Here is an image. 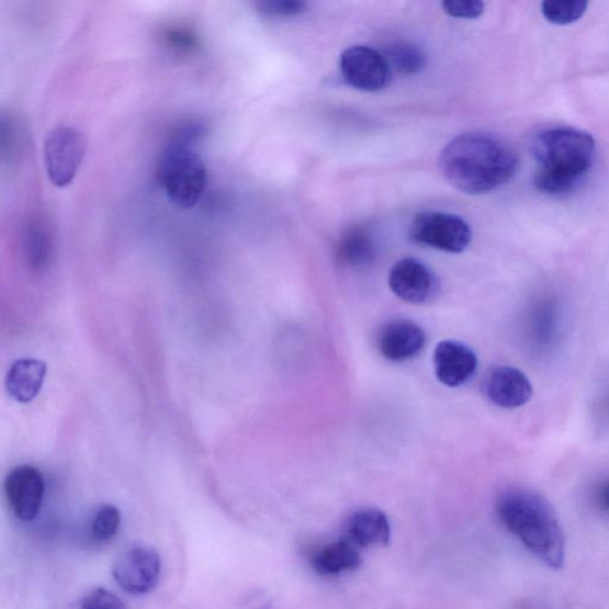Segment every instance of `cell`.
<instances>
[{
    "mask_svg": "<svg viewBox=\"0 0 609 609\" xmlns=\"http://www.w3.org/2000/svg\"><path fill=\"white\" fill-rule=\"evenodd\" d=\"M2 129H0V149L4 160L19 159L24 145V131L16 117L2 116Z\"/></svg>",
    "mask_w": 609,
    "mask_h": 609,
    "instance_id": "cell-22",
    "label": "cell"
},
{
    "mask_svg": "<svg viewBox=\"0 0 609 609\" xmlns=\"http://www.w3.org/2000/svg\"><path fill=\"white\" fill-rule=\"evenodd\" d=\"M47 364L35 359L13 362L5 379L8 394L21 404L32 403L44 387Z\"/></svg>",
    "mask_w": 609,
    "mask_h": 609,
    "instance_id": "cell-14",
    "label": "cell"
},
{
    "mask_svg": "<svg viewBox=\"0 0 609 609\" xmlns=\"http://www.w3.org/2000/svg\"><path fill=\"white\" fill-rule=\"evenodd\" d=\"M258 12L267 19H287L302 15L307 10L303 0H262L255 3Z\"/></svg>",
    "mask_w": 609,
    "mask_h": 609,
    "instance_id": "cell-23",
    "label": "cell"
},
{
    "mask_svg": "<svg viewBox=\"0 0 609 609\" xmlns=\"http://www.w3.org/2000/svg\"><path fill=\"white\" fill-rule=\"evenodd\" d=\"M311 564L318 575L334 576L359 569L362 557L356 544L342 540L318 550Z\"/></svg>",
    "mask_w": 609,
    "mask_h": 609,
    "instance_id": "cell-16",
    "label": "cell"
},
{
    "mask_svg": "<svg viewBox=\"0 0 609 609\" xmlns=\"http://www.w3.org/2000/svg\"><path fill=\"white\" fill-rule=\"evenodd\" d=\"M415 244L437 250L460 253L472 243V229L463 218L447 212H420L409 228Z\"/></svg>",
    "mask_w": 609,
    "mask_h": 609,
    "instance_id": "cell-6",
    "label": "cell"
},
{
    "mask_svg": "<svg viewBox=\"0 0 609 609\" xmlns=\"http://www.w3.org/2000/svg\"><path fill=\"white\" fill-rule=\"evenodd\" d=\"M262 609H267V607L262 608Z\"/></svg>",
    "mask_w": 609,
    "mask_h": 609,
    "instance_id": "cell-28",
    "label": "cell"
},
{
    "mask_svg": "<svg viewBox=\"0 0 609 609\" xmlns=\"http://www.w3.org/2000/svg\"><path fill=\"white\" fill-rule=\"evenodd\" d=\"M597 498L604 511L609 514V480L600 486Z\"/></svg>",
    "mask_w": 609,
    "mask_h": 609,
    "instance_id": "cell-27",
    "label": "cell"
},
{
    "mask_svg": "<svg viewBox=\"0 0 609 609\" xmlns=\"http://www.w3.org/2000/svg\"><path fill=\"white\" fill-rule=\"evenodd\" d=\"M122 515L113 505L99 507L91 521V533L98 542H109L120 530Z\"/></svg>",
    "mask_w": 609,
    "mask_h": 609,
    "instance_id": "cell-21",
    "label": "cell"
},
{
    "mask_svg": "<svg viewBox=\"0 0 609 609\" xmlns=\"http://www.w3.org/2000/svg\"><path fill=\"white\" fill-rule=\"evenodd\" d=\"M595 139L572 127L548 129L533 140L532 153L538 163L534 187L546 194L572 191L588 173L595 159Z\"/></svg>",
    "mask_w": 609,
    "mask_h": 609,
    "instance_id": "cell-3",
    "label": "cell"
},
{
    "mask_svg": "<svg viewBox=\"0 0 609 609\" xmlns=\"http://www.w3.org/2000/svg\"><path fill=\"white\" fill-rule=\"evenodd\" d=\"M497 514L504 527L538 560L552 569H561L565 560V538L554 507L530 489L509 488L497 500Z\"/></svg>",
    "mask_w": 609,
    "mask_h": 609,
    "instance_id": "cell-2",
    "label": "cell"
},
{
    "mask_svg": "<svg viewBox=\"0 0 609 609\" xmlns=\"http://www.w3.org/2000/svg\"><path fill=\"white\" fill-rule=\"evenodd\" d=\"M427 343V335L418 324L394 320L381 329L377 347L381 356L392 362H405L419 356Z\"/></svg>",
    "mask_w": 609,
    "mask_h": 609,
    "instance_id": "cell-13",
    "label": "cell"
},
{
    "mask_svg": "<svg viewBox=\"0 0 609 609\" xmlns=\"http://www.w3.org/2000/svg\"><path fill=\"white\" fill-rule=\"evenodd\" d=\"M204 134L202 124L188 122L178 127L161 154L157 179L168 200L179 208H192L205 191L206 167L193 147Z\"/></svg>",
    "mask_w": 609,
    "mask_h": 609,
    "instance_id": "cell-4",
    "label": "cell"
},
{
    "mask_svg": "<svg viewBox=\"0 0 609 609\" xmlns=\"http://www.w3.org/2000/svg\"><path fill=\"white\" fill-rule=\"evenodd\" d=\"M348 540L359 548L385 546L391 541L387 516L376 508L353 515L348 522Z\"/></svg>",
    "mask_w": 609,
    "mask_h": 609,
    "instance_id": "cell-15",
    "label": "cell"
},
{
    "mask_svg": "<svg viewBox=\"0 0 609 609\" xmlns=\"http://www.w3.org/2000/svg\"><path fill=\"white\" fill-rule=\"evenodd\" d=\"M388 282L396 296L415 305L432 302L441 290L431 269L416 259L396 262L391 269Z\"/></svg>",
    "mask_w": 609,
    "mask_h": 609,
    "instance_id": "cell-10",
    "label": "cell"
},
{
    "mask_svg": "<svg viewBox=\"0 0 609 609\" xmlns=\"http://www.w3.org/2000/svg\"><path fill=\"white\" fill-rule=\"evenodd\" d=\"M588 8L584 0H546L543 16L552 24L566 25L583 19Z\"/></svg>",
    "mask_w": 609,
    "mask_h": 609,
    "instance_id": "cell-20",
    "label": "cell"
},
{
    "mask_svg": "<svg viewBox=\"0 0 609 609\" xmlns=\"http://www.w3.org/2000/svg\"><path fill=\"white\" fill-rule=\"evenodd\" d=\"M339 69L349 87L363 92L386 89L393 76L384 54L365 46L346 49L339 59Z\"/></svg>",
    "mask_w": 609,
    "mask_h": 609,
    "instance_id": "cell-8",
    "label": "cell"
},
{
    "mask_svg": "<svg viewBox=\"0 0 609 609\" xmlns=\"http://www.w3.org/2000/svg\"><path fill=\"white\" fill-rule=\"evenodd\" d=\"M450 18L473 20L483 15L485 4L478 0H447L442 4Z\"/></svg>",
    "mask_w": 609,
    "mask_h": 609,
    "instance_id": "cell-25",
    "label": "cell"
},
{
    "mask_svg": "<svg viewBox=\"0 0 609 609\" xmlns=\"http://www.w3.org/2000/svg\"><path fill=\"white\" fill-rule=\"evenodd\" d=\"M80 609H126V606L115 593L98 587L84 595Z\"/></svg>",
    "mask_w": 609,
    "mask_h": 609,
    "instance_id": "cell-24",
    "label": "cell"
},
{
    "mask_svg": "<svg viewBox=\"0 0 609 609\" xmlns=\"http://www.w3.org/2000/svg\"><path fill=\"white\" fill-rule=\"evenodd\" d=\"M483 393L494 405L503 408H517L531 401L533 387L528 376L517 368L497 365L485 375Z\"/></svg>",
    "mask_w": 609,
    "mask_h": 609,
    "instance_id": "cell-11",
    "label": "cell"
},
{
    "mask_svg": "<svg viewBox=\"0 0 609 609\" xmlns=\"http://www.w3.org/2000/svg\"><path fill=\"white\" fill-rule=\"evenodd\" d=\"M376 257L375 239L363 226H352L339 238L337 259L348 267L371 263Z\"/></svg>",
    "mask_w": 609,
    "mask_h": 609,
    "instance_id": "cell-17",
    "label": "cell"
},
{
    "mask_svg": "<svg viewBox=\"0 0 609 609\" xmlns=\"http://www.w3.org/2000/svg\"><path fill=\"white\" fill-rule=\"evenodd\" d=\"M168 47L179 52H190L196 46V37L194 34L183 27H172L165 34Z\"/></svg>",
    "mask_w": 609,
    "mask_h": 609,
    "instance_id": "cell-26",
    "label": "cell"
},
{
    "mask_svg": "<svg viewBox=\"0 0 609 609\" xmlns=\"http://www.w3.org/2000/svg\"><path fill=\"white\" fill-rule=\"evenodd\" d=\"M87 150L88 139L77 127H54L44 146L46 172L54 187L64 189L72 183Z\"/></svg>",
    "mask_w": 609,
    "mask_h": 609,
    "instance_id": "cell-5",
    "label": "cell"
},
{
    "mask_svg": "<svg viewBox=\"0 0 609 609\" xmlns=\"http://www.w3.org/2000/svg\"><path fill=\"white\" fill-rule=\"evenodd\" d=\"M24 249L27 262L35 269L47 267L52 255V238L44 221L35 217L27 221L24 232Z\"/></svg>",
    "mask_w": 609,
    "mask_h": 609,
    "instance_id": "cell-18",
    "label": "cell"
},
{
    "mask_svg": "<svg viewBox=\"0 0 609 609\" xmlns=\"http://www.w3.org/2000/svg\"><path fill=\"white\" fill-rule=\"evenodd\" d=\"M382 54H384L392 70L395 69L396 72L406 76L418 75L427 65V56L424 52L415 44L406 41L394 42Z\"/></svg>",
    "mask_w": 609,
    "mask_h": 609,
    "instance_id": "cell-19",
    "label": "cell"
},
{
    "mask_svg": "<svg viewBox=\"0 0 609 609\" xmlns=\"http://www.w3.org/2000/svg\"><path fill=\"white\" fill-rule=\"evenodd\" d=\"M435 374L441 384L460 387L466 384L477 370L476 353L456 341H444L437 346L433 353Z\"/></svg>",
    "mask_w": 609,
    "mask_h": 609,
    "instance_id": "cell-12",
    "label": "cell"
},
{
    "mask_svg": "<svg viewBox=\"0 0 609 609\" xmlns=\"http://www.w3.org/2000/svg\"><path fill=\"white\" fill-rule=\"evenodd\" d=\"M439 169L450 185L471 195L492 192L511 180L519 166L516 151L493 134L459 135L443 148Z\"/></svg>",
    "mask_w": 609,
    "mask_h": 609,
    "instance_id": "cell-1",
    "label": "cell"
},
{
    "mask_svg": "<svg viewBox=\"0 0 609 609\" xmlns=\"http://www.w3.org/2000/svg\"><path fill=\"white\" fill-rule=\"evenodd\" d=\"M112 576L121 589L135 597L153 591L161 576L159 552L142 544L125 549L113 562Z\"/></svg>",
    "mask_w": 609,
    "mask_h": 609,
    "instance_id": "cell-7",
    "label": "cell"
},
{
    "mask_svg": "<svg viewBox=\"0 0 609 609\" xmlns=\"http://www.w3.org/2000/svg\"><path fill=\"white\" fill-rule=\"evenodd\" d=\"M45 478L33 465H20L4 481V492L11 511L22 521H33L45 497Z\"/></svg>",
    "mask_w": 609,
    "mask_h": 609,
    "instance_id": "cell-9",
    "label": "cell"
}]
</instances>
